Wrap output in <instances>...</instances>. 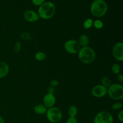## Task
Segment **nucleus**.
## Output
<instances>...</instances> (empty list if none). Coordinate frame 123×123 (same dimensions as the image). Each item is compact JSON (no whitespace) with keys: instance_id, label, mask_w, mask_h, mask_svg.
<instances>
[{"instance_id":"obj_1","label":"nucleus","mask_w":123,"mask_h":123,"mask_svg":"<svg viewBox=\"0 0 123 123\" xmlns=\"http://www.w3.org/2000/svg\"><path fill=\"white\" fill-rule=\"evenodd\" d=\"M56 12V6L50 1H46L45 2L40 6L38 8V13L40 18L48 20L55 15Z\"/></svg>"},{"instance_id":"obj_2","label":"nucleus","mask_w":123,"mask_h":123,"mask_svg":"<svg viewBox=\"0 0 123 123\" xmlns=\"http://www.w3.org/2000/svg\"><path fill=\"white\" fill-rule=\"evenodd\" d=\"M108 4L104 0H94L90 7V12L96 18H102L108 12Z\"/></svg>"},{"instance_id":"obj_3","label":"nucleus","mask_w":123,"mask_h":123,"mask_svg":"<svg viewBox=\"0 0 123 123\" xmlns=\"http://www.w3.org/2000/svg\"><path fill=\"white\" fill-rule=\"evenodd\" d=\"M79 61L85 64H89L94 61L96 58V54L92 48L89 46L80 48L78 53Z\"/></svg>"},{"instance_id":"obj_4","label":"nucleus","mask_w":123,"mask_h":123,"mask_svg":"<svg viewBox=\"0 0 123 123\" xmlns=\"http://www.w3.org/2000/svg\"><path fill=\"white\" fill-rule=\"evenodd\" d=\"M107 94L114 100H121L123 98V86L120 84H112L108 88Z\"/></svg>"},{"instance_id":"obj_5","label":"nucleus","mask_w":123,"mask_h":123,"mask_svg":"<svg viewBox=\"0 0 123 123\" xmlns=\"http://www.w3.org/2000/svg\"><path fill=\"white\" fill-rule=\"evenodd\" d=\"M46 114L48 121L51 123H58L62 120V111L57 107L53 106L48 108Z\"/></svg>"},{"instance_id":"obj_6","label":"nucleus","mask_w":123,"mask_h":123,"mask_svg":"<svg viewBox=\"0 0 123 123\" xmlns=\"http://www.w3.org/2000/svg\"><path fill=\"white\" fill-rule=\"evenodd\" d=\"M93 123H114V117L110 112L103 111L96 114Z\"/></svg>"},{"instance_id":"obj_7","label":"nucleus","mask_w":123,"mask_h":123,"mask_svg":"<svg viewBox=\"0 0 123 123\" xmlns=\"http://www.w3.org/2000/svg\"><path fill=\"white\" fill-rule=\"evenodd\" d=\"M64 49L67 52L70 54H78L80 47L78 41L76 40H69L64 43Z\"/></svg>"},{"instance_id":"obj_8","label":"nucleus","mask_w":123,"mask_h":123,"mask_svg":"<svg viewBox=\"0 0 123 123\" xmlns=\"http://www.w3.org/2000/svg\"><path fill=\"white\" fill-rule=\"evenodd\" d=\"M108 94V88L101 84L96 85L91 90V94L96 98H102Z\"/></svg>"},{"instance_id":"obj_9","label":"nucleus","mask_w":123,"mask_h":123,"mask_svg":"<svg viewBox=\"0 0 123 123\" xmlns=\"http://www.w3.org/2000/svg\"><path fill=\"white\" fill-rule=\"evenodd\" d=\"M112 55L114 58L118 61L123 60V43L122 42H118L115 43L112 48Z\"/></svg>"},{"instance_id":"obj_10","label":"nucleus","mask_w":123,"mask_h":123,"mask_svg":"<svg viewBox=\"0 0 123 123\" xmlns=\"http://www.w3.org/2000/svg\"><path fill=\"white\" fill-rule=\"evenodd\" d=\"M24 18L29 22H36L40 19L38 13L32 10H28L25 11L24 13Z\"/></svg>"},{"instance_id":"obj_11","label":"nucleus","mask_w":123,"mask_h":123,"mask_svg":"<svg viewBox=\"0 0 123 123\" xmlns=\"http://www.w3.org/2000/svg\"><path fill=\"white\" fill-rule=\"evenodd\" d=\"M56 103V98L54 94L47 93L43 98V104L47 109L55 106Z\"/></svg>"},{"instance_id":"obj_12","label":"nucleus","mask_w":123,"mask_h":123,"mask_svg":"<svg viewBox=\"0 0 123 123\" xmlns=\"http://www.w3.org/2000/svg\"><path fill=\"white\" fill-rule=\"evenodd\" d=\"M9 66L6 62L0 61V79L5 78L9 73Z\"/></svg>"},{"instance_id":"obj_13","label":"nucleus","mask_w":123,"mask_h":123,"mask_svg":"<svg viewBox=\"0 0 123 123\" xmlns=\"http://www.w3.org/2000/svg\"><path fill=\"white\" fill-rule=\"evenodd\" d=\"M78 41L79 46L80 48H84V47L88 46L90 43V38L86 34H82L79 36Z\"/></svg>"},{"instance_id":"obj_14","label":"nucleus","mask_w":123,"mask_h":123,"mask_svg":"<svg viewBox=\"0 0 123 123\" xmlns=\"http://www.w3.org/2000/svg\"><path fill=\"white\" fill-rule=\"evenodd\" d=\"M47 110H48V109L43 105V103L42 104H41V103L37 104L34 107V112L36 114H38V115H44V114H46Z\"/></svg>"},{"instance_id":"obj_15","label":"nucleus","mask_w":123,"mask_h":123,"mask_svg":"<svg viewBox=\"0 0 123 123\" xmlns=\"http://www.w3.org/2000/svg\"><path fill=\"white\" fill-rule=\"evenodd\" d=\"M78 111L76 107L74 105L70 106L68 109V115L69 117H76L78 115Z\"/></svg>"},{"instance_id":"obj_16","label":"nucleus","mask_w":123,"mask_h":123,"mask_svg":"<svg viewBox=\"0 0 123 123\" xmlns=\"http://www.w3.org/2000/svg\"><path fill=\"white\" fill-rule=\"evenodd\" d=\"M46 58V55L44 52L42 51L37 52L36 54H35V59L38 61H42L45 60Z\"/></svg>"},{"instance_id":"obj_17","label":"nucleus","mask_w":123,"mask_h":123,"mask_svg":"<svg viewBox=\"0 0 123 123\" xmlns=\"http://www.w3.org/2000/svg\"><path fill=\"white\" fill-rule=\"evenodd\" d=\"M93 25V20L91 18H88L83 23V27L86 30L91 28Z\"/></svg>"},{"instance_id":"obj_18","label":"nucleus","mask_w":123,"mask_h":123,"mask_svg":"<svg viewBox=\"0 0 123 123\" xmlns=\"http://www.w3.org/2000/svg\"><path fill=\"white\" fill-rule=\"evenodd\" d=\"M111 70L114 74H117L118 75L121 72V67L117 63L113 64L111 66Z\"/></svg>"},{"instance_id":"obj_19","label":"nucleus","mask_w":123,"mask_h":123,"mask_svg":"<svg viewBox=\"0 0 123 123\" xmlns=\"http://www.w3.org/2000/svg\"><path fill=\"white\" fill-rule=\"evenodd\" d=\"M101 83H102L101 85H102L103 86H105V87H106L108 88L112 84V80L108 77H103L102 79V80H101Z\"/></svg>"},{"instance_id":"obj_20","label":"nucleus","mask_w":123,"mask_h":123,"mask_svg":"<svg viewBox=\"0 0 123 123\" xmlns=\"http://www.w3.org/2000/svg\"><path fill=\"white\" fill-rule=\"evenodd\" d=\"M93 26L97 30H101L102 28H103L104 24H103V22L101 20L96 19L94 21H93Z\"/></svg>"},{"instance_id":"obj_21","label":"nucleus","mask_w":123,"mask_h":123,"mask_svg":"<svg viewBox=\"0 0 123 123\" xmlns=\"http://www.w3.org/2000/svg\"><path fill=\"white\" fill-rule=\"evenodd\" d=\"M123 106V103H121V102H117L114 103V104H112V109L114 111L120 110V109H122Z\"/></svg>"},{"instance_id":"obj_22","label":"nucleus","mask_w":123,"mask_h":123,"mask_svg":"<svg viewBox=\"0 0 123 123\" xmlns=\"http://www.w3.org/2000/svg\"><path fill=\"white\" fill-rule=\"evenodd\" d=\"M22 44L20 42H16L15 44L13 46V50L15 53H18L21 49Z\"/></svg>"},{"instance_id":"obj_23","label":"nucleus","mask_w":123,"mask_h":123,"mask_svg":"<svg viewBox=\"0 0 123 123\" xmlns=\"http://www.w3.org/2000/svg\"><path fill=\"white\" fill-rule=\"evenodd\" d=\"M20 37L23 40H31V36L30 34V33L27 32H23L20 34Z\"/></svg>"},{"instance_id":"obj_24","label":"nucleus","mask_w":123,"mask_h":123,"mask_svg":"<svg viewBox=\"0 0 123 123\" xmlns=\"http://www.w3.org/2000/svg\"><path fill=\"white\" fill-rule=\"evenodd\" d=\"M31 2L34 6L39 7L40 6H41L44 2H46V0H31Z\"/></svg>"},{"instance_id":"obj_25","label":"nucleus","mask_w":123,"mask_h":123,"mask_svg":"<svg viewBox=\"0 0 123 123\" xmlns=\"http://www.w3.org/2000/svg\"><path fill=\"white\" fill-rule=\"evenodd\" d=\"M66 123H78V121L76 117H68Z\"/></svg>"},{"instance_id":"obj_26","label":"nucleus","mask_w":123,"mask_h":123,"mask_svg":"<svg viewBox=\"0 0 123 123\" xmlns=\"http://www.w3.org/2000/svg\"><path fill=\"white\" fill-rule=\"evenodd\" d=\"M55 88L53 87V86H50L48 89V94H54L55 95Z\"/></svg>"},{"instance_id":"obj_27","label":"nucleus","mask_w":123,"mask_h":123,"mask_svg":"<svg viewBox=\"0 0 123 123\" xmlns=\"http://www.w3.org/2000/svg\"><path fill=\"white\" fill-rule=\"evenodd\" d=\"M118 118L119 121L120 122L123 123V111L121 110L120 112L118 114Z\"/></svg>"},{"instance_id":"obj_28","label":"nucleus","mask_w":123,"mask_h":123,"mask_svg":"<svg viewBox=\"0 0 123 123\" xmlns=\"http://www.w3.org/2000/svg\"><path fill=\"white\" fill-rule=\"evenodd\" d=\"M50 86H53V87L55 88L59 85V82H58V81L56 80H51V82H50Z\"/></svg>"},{"instance_id":"obj_29","label":"nucleus","mask_w":123,"mask_h":123,"mask_svg":"<svg viewBox=\"0 0 123 123\" xmlns=\"http://www.w3.org/2000/svg\"><path fill=\"white\" fill-rule=\"evenodd\" d=\"M118 80L120 81V83L123 82V74L121 73L118 74Z\"/></svg>"},{"instance_id":"obj_30","label":"nucleus","mask_w":123,"mask_h":123,"mask_svg":"<svg viewBox=\"0 0 123 123\" xmlns=\"http://www.w3.org/2000/svg\"><path fill=\"white\" fill-rule=\"evenodd\" d=\"M0 123H5V120L1 115H0Z\"/></svg>"},{"instance_id":"obj_31","label":"nucleus","mask_w":123,"mask_h":123,"mask_svg":"<svg viewBox=\"0 0 123 123\" xmlns=\"http://www.w3.org/2000/svg\"></svg>"}]
</instances>
